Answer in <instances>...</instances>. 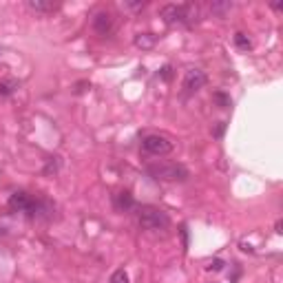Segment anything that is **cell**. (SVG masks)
Returning a JSON list of instances; mask_svg holds the SVG:
<instances>
[{
	"label": "cell",
	"instance_id": "cell-15",
	"mask_svg": "<svg viewBox=\"0 0 283 283\" xmlns=\"http://www.w3.org/2000/svg\"><path fill=\"white\" fill-rule=\"evenodd\" d=\"M124 7L131 9V11H142L144 7H146V3H142V0L140 3H124Z\"/></svg>",
	"mask_w": 283,
	"mask_h": 283
},
{
	"label": "cell",
	"instance_id": "cell-17",
	"mask_svg": "<svg viewBox=\"0 0 283 283\" xmlns=\"http://www.w3.org/2000/svg\"><path fill=\"white\" fill-rule=\"evenodd\" d=\"M51 170H53V173L58 170V162H49V166L44 168V173H51Z\"/></svg>",
	"mask_w": 283,
	"mask_h": 283
},
{
	"label": "cell",
	"instance_id": "cell-6",
	"mask_svg": "<svg viewBox=\"0 0 283 283\" xmlns=\"http://www.w3.org/2000/svg\"><path fill=\"white\" fill-rule=\"evenodd\" d=\"M204 84H206V73L202 69H191L186 71L184 75V91L186 93H197L202 91Z\"/></svg>",
	"mask_w": 283,
	"mask_h": 283
},
{
	"label": "cell",
	"instance_id": "cell-4",
	"mask_svg": "<svg viewBox=\"0 0 283 283\" xmlns=\"http://www.w3.org/2000/svg\"><path fill=\"white\" fill-rule=\"evenodd\" d=\"M142 151L146 155L162 157V155H168L173 151V142L164 135H157V133H148V135L142 137Z\"/></svg>",
	"mask_w": 283,
	"mask_h": 283
},
{
	"label": "cell",
	"instance_id": "cell-5",
	"mask_svg": "<svg viewBox=\"0 0 283 283\" xmlns=\"http://www.w3.org/2000/svg\"><path fill=\"white\" fill-rule=\"evenodd\" d=\"M91 27H93V31L98 33V36H102V38H107L113 33L115 29V22H113V16L109 14V11H96L93 14V20H91Z\"/></svg>",
	"mask_w": 283,
	"mask_h": 283
},
{
	"label": "cell",
	"instance_id": "cell-1",
	"mask_svg": "<svg viewBox=\"0 0 283 283\" xmlns=\"http://www.w3.org/2000/svg\"><path fill=\"white\" fill-rule=\"evenodd\" d=\"M159 16L164 18L166 25H184L191 27L195 22L202 20V9L197 5H177V3H168L159 9Z\"/></svg>",
	"mask_w": 283,
	"mask_h": 283
},
{
	"label": "cell",
	"instance_id": "cell-10",
	"mask_svg": "<svg viewBox=\"0 0 283 283\" xmlns=\"http://www.w3.org/2000/svg\"><path fill=\"white\" fill-rule=\"evenodd\" d=\"M16 88H18V80H14V77H5V80H0V98H9Z\"/></svg>",
	"mask_w": 283,
	"mask_h": 283
},
{
	"label": "cell",
	"instance_id": "cell-12",
	"mask_svg": "<svg viewBox=\"0 0 283 283\" xmlns=\"http://www.w3.org/2000/svg\"><path fill=\"white\" fill-rule=\"evenodd\" d=\"M213 100H215V104H217V107H221V109H228L230 104H232L230 96H226L224 91H215V93H213Z\"/></svg>",
	"mask_w": 283,
	"mask_h": 283
},
{
	"label": "cell",
	"instance_id": "cell-8",
	"mask_svg": "<svg viewBox=\"0 0 283 283\" xmlns=\"http://www.w3.org/2000/svg\"><path fill=\"white\" fill-rule=\"evenodd\" d=\"M113 204H115V208H118V210H131L133 206H135V204H133L131 193H126V191L118 193V195L113 197Z\"/></svg>",
	"mask_w": 283,
	"mask_h": 283
},
{
	"label": "cell",
	"instance_id": "cell-9",
	"mask_svg": "<svg viewBox=\"0 0 283 283\" xmlns=\"http://www.w3.org/2000/svg\"><path fill=\"white\" fill-rule=\"evenodd\" d=\"M155 42H157V38L153 33H137L135 36V47H140V49H153Z\"/></svg>",
	"mask_w": 283,
	"mask_h": 283
},
{
	"label": "cell",
	"instance_id": "cell-2",
	"mask_svg": "<svg viewBox=\"0 0 283 283\" xmlns=\"http://www.w3.org/2000/svg\"><path fill=\"white\" fill-rule=\"evenodd\" d=\"M137 224L148 232H164V230H168L170 219L157 206H140L137 208Z\"/></svg>",
	"mask_w": 283,
	"mask_h": 283
},
{
	"label": "cell",
	"instance_id": "cell-18",
	"mask_svg": "<svg viewBox=\"0 0 283 283\" xmlns=\"http://www.w3.org/2000/svg\"><path fill=\"white\" fill-rule=\"evenodd\" d=\"M210 268H213V270H221V268H224V263H221L219 259H215V261H213V265H210Z\"/></svg>",
	"mask_w": 283,
	"mask_h": 283
},
{
	"label": "cell",
	"instance_id": "cell-3",
	"mask_svg": "<svg viewBox=\"0 0 283 283\" xmlns=\"http://www.w3.org/2000/svg\"><path fill=\"white\" fill-rule=\"evenodd\" d=\"M146 173L157 181H186L188 170L181 164H170V162H159L146 166Z\"/></svg>",
	"mask_w": 283,
	"mask_h": 283
},
{
	"label": "cell",
	"instance_id": "cell-7",
	"mask_svg": "<svg viewBox=\"0 0 283 283\" xmlns=\"http://www.w3.org/2000/svg\"><path fill=\"white\" fill-rule=\"evenodd\" d=\"M27 7L31 11H36V14H53V11H58L60 5L53 3V0H29Z\"/></svg>",
	"mask_w": 283,
	"mask_h": 283
},
{
	"label": "cell",
	"instance_id": "cell-16",
	"mask_svg": "<svg viewBox=\"0 0 283 283\" xmlns=\"http://www.w3.org/2000/svg\"><path fill=\"white\" fill-rule=\"evenodd\" d=\"M159 77H162V80H170V77H173V69H170V66L166 64L164 69L159 71Z\"/></svg>",
	"mask_w": 283,
	"mask_h": 283
},
{
	"label": "cell",
	"instance_id": "cell-13",
	"mask_svg": "<svg viewBox=\"0 0 283 283\" xmlns=\"http://www.w3.org/2000/svg\"><path fill=\"white\" fill-rule=\"evenodd\" d=\"M235 44H237V47H239V49H241V51H248V49H250V47H252V42H250V38H248V36H246V33H237V36H235Z\"/></svg>",
	"mask_w": 283,
	"mask_h": 283
},
{
	"label": "cell",
	"instance_id": "cell-19",
	"mask_svg": "<svg viewBox=\"0 0 283 283\" xmlns=\"http://www.w3.org/2000/svg\"><path fill=\"white\" fill-rule=\"evenodd\" d=\"M221 133H224V124H219V126H217V131H215V135H217V137H219V135H221Z\"/></svg>",
	"mask_w": 283,
	"mask_h": 283
},
{
	"label": "cell",
	"instance_id": "cell-11",
	"mask_svg": "<svg viewBox=\"0 0 283 283\" xmlns=\"http://www.w3.org/2000/svg\"><path fill=\"white\" fill-rule=\"evenodd\" d=\"M208 9H210V14H213V16H217V18H224L226 14H230L232 3H210Z\"/></svg>",
	"mask_w": 283,
	"mask_h": 283
},
{
	"label": "cell",
	"instance_id": "cell-14",
	"mask_svg": "<svg viewBox=\"0 0 283 283\" xmlns=\"http://www.w3.org/2000/svg\"><path fill=\"white\" fill-rule=\"evenodd\" d=\"M111 283H129V274H126L124 268L115 270L113 274H111Z\"/></svg>",
	"mask_w": 283,
	"mask_h": 283
}]
</instances>
